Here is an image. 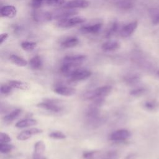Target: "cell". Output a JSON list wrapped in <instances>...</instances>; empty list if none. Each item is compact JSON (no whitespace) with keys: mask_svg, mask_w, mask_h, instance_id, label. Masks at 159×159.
I'll return each mask as SVG.
<instances>
[{"mask_svg":"<svg viewBox=\"0 0 159 159\" xmlns=\"http://www.w3.org/2000/svg\"><path fill=\"white\" fill-rule=\"evenodd\" d=\"M86 57L82 55L66 56L63 60L60 71L66 76H69L73 71L79 68L85 61Z\"/></svg>","mask_w":159,"mask_h":159,"instance_id":"6da1fadb","label":"cell"},{"mask_svg":"<svg viewBox=\"0 0 159 159\" xmlns=\"http://www.w3.org/2000/svg\"><path fill=\"white\" fill-rule=\"evenodd\" d=\"M37 106L53 113H60L63 111L62 101L57 99L45 98L42 102L38 103Z\"/></svg>","mask_w":159,"mask_h":159,"instance_id":"7a4b0ae2","label":"cell"},{"mask_svg":"<svg viewBox=\"0 0 159 159\" xmlns=\"http://www.w3.org/2000/svg\"><path fill=\"white\" fill-rule=\"evenodd\" d=\"M112 88L109 85L102 86L96 89L86 92L84 94V98L87 100H93L96 98H106L112 91Z\"/></svg>","mask_w":159,"mask_h":159,"instance_id":"3957f363","label":"cell"},{"mask_svg":"<svg viewBox=\"0 0 159 159\" xmlns=\"http://www.w3.org/2000/svg\"><path fill=\"white\" fill-rule=\"evenodd\" d=\"M92 75L91 71L87 69L78 68L73 71L69 76L70 83H75L79 81H82L89 78Z\"/></svg>","mask_w":159,"mask_h":159,"instance_id":"277c9868","label":"cell"},{"mask_svg":"<svg viewBox=\"0 0 159 159\" xmlns=\"http://www.w3.org/2000/svg\"><path fill=\"white\" fill-rule=\"evenodd\" d=\"M86 21V19L80 17V16H76L73 17H70L68 19H61L58 20L57 22V26L61 28H67V27H71L75 26L78 24H81Z\"/></svg>","mask_w":159,"mask_h":159,"instance_id":"5b68a950","label":"cell"},{"mask_svg":"<svg viewBox=\"0 0 159 159\" xmlns=\"http://www.w3.org/2000/svg\"><path fill=\"white\" fill-rule=\"evenodd\" d=\"M130 136V132L127 129H119L113 132L109 136V139L114 142L125 140Z\"/></svg>","mask_w":159,"mask_h":159,"instance_id":"8992f818","label":"cell"},{"mask_svg":"<svg viewBox=\"0 0 159 159\" xmlns=\"http://www.w3.org/2000/svg\"><path fill=\"white\" fill-rule=\"evenodd\" d=\"M53 91L61 96H71L76 93V89L68 86H64L62 84L57 85L54 89Z\"/></svg>","mask_w":159,"mask_h":159,"instance_id":"52a82bcc","label":"cell"},{"mask_svg":"<svg viewBox=\"0 0 159 159\" xmlns=\"http://www.w3.org/2000/svg\"><path fill=\"white\" fill-rule=\"evenodd\" d=\"M78 11L74 10L73 9L64 8V9H60L56 11L55 12L54 16H53V18L60 20L61 19L70 18L71 16L78 14Z\"/></svg>","mask_w":159,"mask_h":159,"instance_id":"ba28073f","label":"cell"},{"mask_svg":"<svg viewBox=\"0 0 159 159\" xmlns=\"http://www.w3.org/2000/svg\"><path fill=\"white\" fill-rule=\"evenodd\" d=\"M45 150V145L44 142L42 140L37 141L34 145L32 159H47L43 155Z\"/></svg>","mask_w":159,"mask_h":159,"instance_id":"9c48e42d","label":"cell"},{"mask_svg":"<svg viewBox=\"0 0 159 159\" xmlns=\"http://www.w3.org/2000/svg\"><path fill=\"white\" fill-rule=\"evenodd\" d=\"M43 130L38 128H32L26 130H24L19 133L17 136V139L18 140L24 141L30 139L34 135H37L42 134Z\"/></svg>","mask_w":159,"mask_h":159,"instance_id":"30bf717a","label":"cell"},{"mask_svg":"<svg viewBox=\"0 0 159 159\" xmlns=\"http://www.w3.org/2000/svg\"><path fill=\"white\" fill-rule=\"evenodd\" d=\"M33 18L37 22H46L53 19V14L47 11H35L33 14Z\"/></svg>","mask_w":159,"mask_h":159,"instance_id":"8fae6325","label":"cell"},{"mask_svg":"<svg viewBox=\"0 0 159 159\" xmlns=\"http://www.w3.org/2000/svg\"><path fill=\"white\" fill-rule=\"evenodd\" d=\"M138 25V22L137 21H134L130 22L122 27L120 31V35L124 37H129L130 36L135 30Z\"/></svg>","mask_w":159,"mask_h":159,"instance_id":"7c38bea8","label":"cell"},{"mask_svg":"<svg viewBox=\"0 0 159 159\" xmlns=\"http://www.w3.org/2000/svg\"><path fill=\"white\" fill-rule=\"evenodd\" d=\"M89 5V3L86 0H71L64 6V8L73 9L76 8H86Z\"/></svg>","mask_w":159,"mask_h":159,"instance_id":"4fadbf2b","label":"cell"},{"mask_svg":"<svg viewBox=\"0 0 159 159\" xmlns=\"http://www.w3.org/2000/svg\"><path fill=\"white\" fill-rule=\"evenodd\" d=\"M17 14V9L12 5H6L1 9V15L2 17L13 18Z\"/></svg>","mask_w":159,"mask_h":159,"instance_id":"5bb4252c","label":"cell"},{"mask_svg":"<svg viewBox=\"0 0 159 159\" xmlns=\"http://www.w3.org/2000/svg\"><path fill=\"white\" fill-rule=\"evenodd\" d=\"M102 28V24L97 23L92 25H86L83 26L80 30L84 34H96L100 31Z\"/></svg>","mask_w":159,"mask_h":159,"instance_id":"9a60e30c","label":"cell"},{"mask_svg":"<svg viewBox=\"0 0 159 159\" xmlns=\"http://www.w3.org/2000/svg\"><path fill=\"white\" fill-rule=\"evenodd\" d=\"M22 113V109H16L13 111H12L11 112L8 113L7 114L5 115L3 117V121L5 123L9 124L11 123L12 121L16 120Z\"/></svg>","mask_w":159,"mask_h":159,"instance_id":"2e32d148","label":"cell"},{"mask_svg":"<svg viewBox=\"0 0 159 159\" xmlns=\"http://www.w3.org/2000/svg\"><path fill=\"white\" fill-rule=\"evenodd\" d=\"M86 116L88 119H93L101 117L99 108L90 104L86 111Z\"/></svg>","mask_w":159,"mask_h":159,"instance_id":"e0dca14e","label":"cell"},{"mask_svg":"<svg viewBox=\"0 0 159 159\" xmlns=\"http://www.w3.org/2000/svg\"><path fill=\"white\" fill-rule=\"evenodd\" d=\"M120 48V43L117 41L110 40L104 42L101 48L105 52H112Z\"/></svg>","mask_w":159,"mask_h":159,"instance_id":"ac0fdd59","label":"cell"},{"mask_svg":"<svg viewBox=\"0 0 159 159\" xmlns=\"http://www.w3.org/2000/svg\"><path fill=\"white\" fill-rule=\"evenodd\" d=\"M37 124H38V122L37 120L34 119L27 118V119H24L19 120L16 124L15 126L17 128H25V127L36 125Z\"/></svg>","mask_w":159,"mask_h":159,"instance_id":"d6986e66","label":"cell"},{"mask_svg":"<svg viewBox=\"0 0 159 159\" xmlns=\"http://www.w3.org/2000/svg\"><path fill=\"white\" fill-rule=\"evenodd\" d=\"M79 43V40L78 38L72 37L65 39L61 42V46L65 48H73L78 45Z\"/></svg>","mask_w":159,"mask_h":159,"instance_id":"ffe728a7","label":"cell"},{"mask_svg":"<svg viewBox=\"0 0 159 159\" xmlns=\"http://www.w3.org/2000/svg\"><path fill=\"white\" fill-rule=\"evenodd\" d=\"M8 84L13 88H16L22 90H26L28 89L29 88L27 83L19 80H9Z\"/></svg>","mask_w":159,"mask_h":159,"instance_id":"44dd1931","label":"cell"},{"mask_svg":"<svg viewBox=\"0 0 159 159\" xmlns=\"http://www.w3.org/2000/svg\"><path fill=\"white\" fill-rule=\"evenodd\" d=\"M42 60L40 57L37 55L32 57L29 61V65L33 70H37L41 68L42 66Z\"/></svg>","mask_w":159,"mask_h":159,"instance_id":"7402d4cb","label":"cell"},{"mask_svg":"<svg viewBox=\"0 0 159 159\" xmlns=\"http://www.w3.org/2000/svg\"><path fill=\"white\" fill-rule=\"evenodd\" d=\"M9 59L12 63H13L18 66H25L27 65V60L16 55H11Z\"/></svg>","mask_w":159,"mask_h":159,"instance_id":"603a6c76","label":"cell"},{"mask_svg":"<svg viewBox=\"0 0 159 159\" xmlns=\"http://www.w3.org/2000/svg\"><path fill=\"white\" fill-rule=\"evenodd\" d=\"M100 155V151L91 150L83 152L82 157L83 159H96Z\"/></svg>","mask_w":159,"mask_h":159,"instance_id":"cb8c5ba5","label":"cell"},{"mask_svg":"<svg viewBox=\"0 0 159 159\" xmlns=\"http://www.w3.org/2000/svg\"><path fill=\"white\" fill-rule=\"evenodd\" d=\"M152 23L155 25L159 24V9L154 8L150 10L149 12Z\"/></svg>","mask_w":159,"mask_h":159,"instance_id":"d4e9b609","label":"cell"},{"mask_svg":"<svg viewBox=\"0 0 159 159\" xmlns=\"http://www.w3.org/2000/svg\"><path fill=\"white\" fill-rule=\"evenodd\" d=\"M133 0H118L117 2V5L124 9H130L133 6Z\"/></svg>","mask_w":159,"mask_h":159,"instance_id":"484cf974","label":"cell"},{"mask_svg":"<svg viewBox=\"0 0 159 159\" xmlns=\"http://www.w3.org/2000/svg\"><path fill=\"white\" fill-rule=\"evenodd\" d=\"M21 47L25 51H31L37 47V43L34 42L24 41L21 43Z\"/></svg>","mask_w":159,"mask_h":159,"instance_id":"4316f807","label":"cell"},{"mask_svg":"<svg viewBox=\"0 0 159 159\" xmlns=\"http://www.w3.org/2000/svg\"><path fill=\"white\" fill-rule=\"evenodd\" d=\"M48 137L53 139L56 140H63L66 138L65 134H64L62 132L59 130H55L50 132L48 134Z\"/></svg>","mask_w":159,"mask_h":159,"instance_id":"83f0119b","label":"cell"},{"mask_svg":"<svg viewBox=\"0 0 159 159\" xmlns=\"http://www.w3.org/2000/svg\"><path fill=\"white\" fill-rule=\"evenodd\" d=\"M139 80V77L135 75H131L124 78V81L129 85H133L136 84Z\"/></svg>","mask_w":159,"mask_h":159,"instance_id":"f1b7e54d","label":"cell"},{"mask_svg":"<svg viewBox=\"0 0 159 159\" xmlns=\"http://www.w3.org/2000/svg\"><path fill=\"white\" fill-rule=\"evenodd\" d=\"M13 148L14 146L12 145L9 144L8 143H0V152L1 153H8Z\"/></svg>","mask_w":159,"mask_h":159,"instance_id":"f546056e","label":"cell"},{"mask_svg":"<svg viewBox=\"0 0 159 159\" xmlns=\"http://www.w3.org/2000/svg\"><path fill=\"white\" fill-rule=\"evenodd\" d=\"M12 87H11L9 84H4L1 85L0 88V92L2 94H10L12 91Z\"/></svg>","mask_w":159,"mask_h":159,"instance_id":"4dcf8cb0","label":"cell"},{"mask_svg":"<svg viewBox=\"0 0 159 159\" xmlns=\"http://www.w3.org/2000/svg\"><path fill=\"white\" fill-rule=\"evenodd\" d=\"M119 155L116 151H109L102 159H118Z\"/></svg>","mask_w":159,"mask_h":159,"instance_id":"1f68e13d","label":"cell"},{"mask_svg":"<svg viewBox=\"0 0 159 159\" xmlns=\"http://www.w3.org/2000/svg\"><path fill=\"white\" fill-rule=\"evenodd\" d=\"M12 140L10 136L6 133H0V143H9Z\"/></svg>","mask_w":159,"mask_h":159,"instance_id":"d6a6232c","label":"cell"},{"mask_svg":"<svg viewBox=\"0 0 159 159\" xmlns=\"http://www.w3.org/2000/svg\"><path fill=\"white\" fill-rule=\"evenodd\" d=\"M145 91V89L143 88H136L130 91V94L134 96H138L141 94H142Z\"/></svg>","mask_w":159,"mask_h":159,"instance_id":"836d02e7","label":"cell"},{"mask_svg":"<svg viewBox=\"0 0 159 159\" xmlns=\"http://www.w3.org/2000/svg\"><path fill=\"white\" fill-rule=\"evenodd\" d=\"M44 0H32V6L34 8H39L40 7Z\"/></svg>","mask_w":159,"mask_h":159,"instance_id":"e575fe53","label":"cell"},{"mask_svg":"<svg viewBox=\"0 0 159 159\" xmlns=\"http://www.w3.org/2000/svg\"><path fill=\"white\" fill-rule=\"evenodd\" d=\"M8 34L7 33H3L1 34L0 35V44H2L8 37Z\"/></svg>","mask_w":159,"mask_h":159,"instance_id":"d590c367","label":"cell"},{"mask_svg":"<svg viewBox=\"0 0 159 159\" xmlns=\"http://www.w3.org/2000/svg\"><path fill=\"white\" fill-rule=\"evenodd\" d=\"M55 3L58 4V5H62L65 2V0H54Z\"/></svg>","mask_w":159,"mask_h":159,"instance_id":"8d00e7d4","label":"cell"},{"mask_svg":"<svg viewBox=\"0 0 159 159\" xmlns=\"http://www.w3.org/2000/svg\"><path fill=\"white\" fill-rule=\"evenodd\" d=\"M134 158H135L134 154H130L125 158V159H134Z\"/></svg>","mask_w":159,"mask_h":159,"instance_id":"74e56055","label":"cell"},{"mask_svg":"<svg viewBox=\"0 0 159 159\" xmlns=\"http://www.w3.org/2000/svg\"><path fill=\"white\" fill-rule=\"evenodd\" d=\"M157 75H158V76H159V71L157 72Z\"/></svg>","mask_w":159,"mask_h":159,"instance_id":"f35d334b","label":"cell"}]
</instances>
